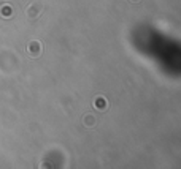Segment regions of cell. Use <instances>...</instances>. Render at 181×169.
<instances>
[{"label": "cell", "mask_w": 181, "mask_h": 169, "mask_svg": "<svg viewBox=\"0 0 181 169\" xmlns=\"http://www.w3.org/2000/svg\"><path fill=\"white\" fill-rule=\"evenodd\" d=\"M43 51V46L38 43V41H30L29 46H27V52L32 55V57H38Z\"/></svg>", "instance_id": "cell-1"}, {"label": "cell", "mask_w": 181, "mask_h": 169, "mask_svg": "<svg viewBox=\"0 0 181 169\" xmlns=\"http://www.w3.org/2000/svg\"><path fill=\"white\" fill-rule=\"evenodd\" d=\"M40 14H42V6H40V5L34 3V5H30V6L27 8V18L35 19V18H38Z\"/></svg>", "instance_id": "cell-2"}, {"label": "cell", "mask_w": 181, "mask_h": 169, "mask_svg": "<svg viewBox=\"0 0 181 169\" xmlns=\"http://www.w3.org/2000/svg\"><path fill=\"white\" fill-rule=\"evenodd\" d=\"M0 16H2V18H11L13 16V8L10 5L0 6Z\"/></svg>", "instance_id": "cell-3"}, {"label": "cell", "mask_w": 181, "mask_h": 169, "mask_svg": "<svg viewBox=\"0 0 181 169\" xmlns=\"http://www.w3.org/2000/svg\"><path fill=\"white\" fill-rule=\"evenodd\" d=\"M96 108L105 109V108H107V100L102 98V96H97V98H96Z\"/></svg>", "instance_id": "cell-4"}, {"label": "cell", "mask_w": 181, "mask_h": 169, "mask_svg": "<svg viewBox=\"0 0 181 169\" xmlns=\"http://www.w3.org/2000/svg\"><path fill=\"white\" fill-rule=\"evenodd\" d=\"M132 2H138V0H132Z\"/></svg>", "instance_id": "cell-5"}]
</instances>
